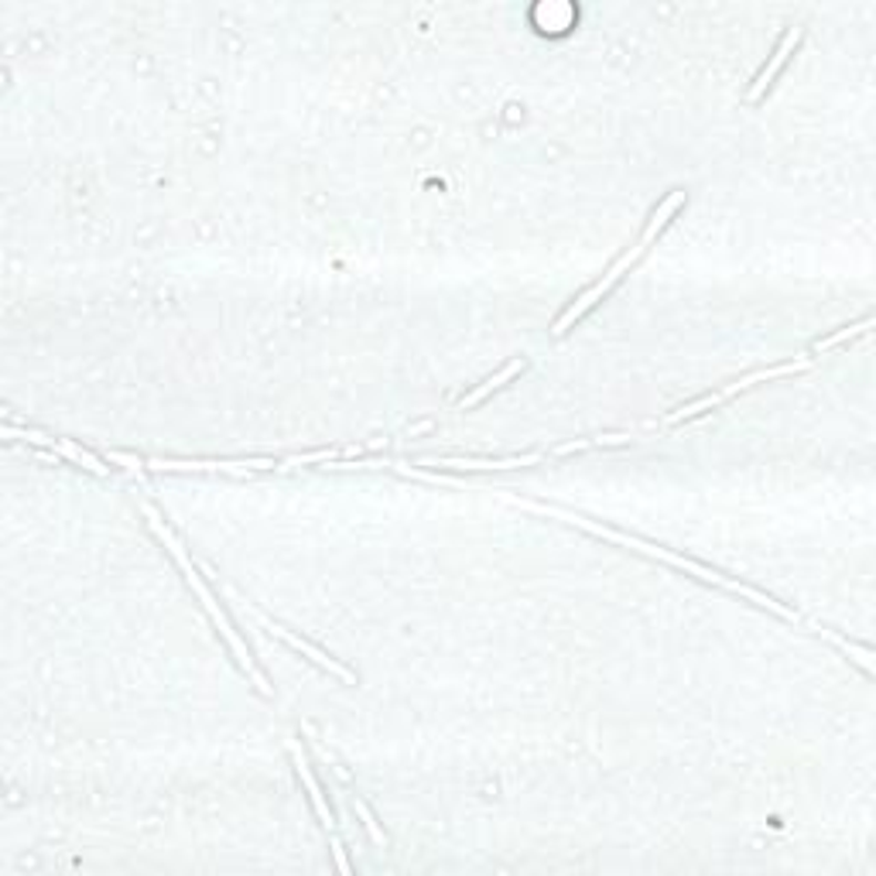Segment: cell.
Listing matches in <instances>:
<instances>
[{"label":"cell","mask_w":876,"mask_h":876,"mask_svg":"<svg viewBox=\"0 0 876 876\" xmlns=\"http://www.w3.org/2000/svg\"><path fill=\"white\" fill-rule=\"evenodd\" d=\"M521 507H527V511H538V514H552V517H561V521L576 524V527H583V530H592V535H599V538H606V542H617V545L637 548V552L651 555V558H658V561H668V565H674V568H684V573H692V576H695V579H702V583L722 586V589H730V592H736V596H743V599H750V602H756V606L771 609V614H777V617H781V620H787V623H805L802 617L794 614V609H787L784 602L771 599L767 592H760V589H753V586H743V583H736V579H730V576L715 573V568H709V565H699V561H692V558H681V555H674V552H668V548H661V545L640 542V538H633V535H620V530H614V527H602V524H596V521H589V517H583V514H561V511H555V507H545V504H530V501H521Z\"/></svg>","instance_id":"obj_1"},{"label":"cell","mask_w":876,"mask_h":876,"mask_svg":"<svg viewBox=\"0 0 876 876\" xmlns=\"http://www.w3.org/2000/svg\"><path fill=\"white\" fill-rule=\"evenodd\" d=\"M144 517H147V524H151V530H155V535L162 538V545L172 552V558L178 561V568H182V576L188 579V586L196 589V596H199V602L206 606V614H209V620L216 623V630L223 633V640L230 643V651H234V658H237V664L250 674V681L257 684V692L260 695H271V684H268V678H264L260 671H257V664H254V658H250V651H247V643L240 640V633L234 630V623H230V617L223 614V606L216 602V596L209 592V586L203 583V576H199V568L193 565V558L185 555V548H182V542L172 535V527L162 521V514L151 507V504H144Z\"/></svg>","instance_id":"obj_2"},{"label":"cell","mask_w":876,"mask_h":876,"mask_svg":"<svg viewBox=\"0 0 876 876\" xmlns=\"http://www.w3.org/2000/svg\"><path fill=\"white\" fill-rule=\"evenodd\" d=\"M681 206H684V193H671V196H668V199H664V203H661V206L655 209V216H651V219H647V226H643V234H640V240H637V244H633V247H630V250H627V254H623V257H620V260L614 264V268H609V271H606V275H602V278H599V281H596V285L589 288V291H583V295H579V298H576L573 305H568V309H565V312H561V319H558V322L552 326V336H555V339H561V336H565L568 329H573V326H576V322H579V319H583L586 312H592V309H596V305L602 301V295H609V291H614V285H617V281H620V278H623V275H627V271L633 268V264H637V260H640V257L647 254V247H651V244L658 240V234H661V230H664V226L671 223V216H674V213H678Z\"/></svg>","instance_id":"obj_3"},{"label":"cell","mask_w":876,"mask_h":876,"mask_svg":"<svg viewBox=\"0 0 876 876\" xmlns=\"http://www.w3.org/2000/svg\"><path fill=\"white\" fill-rule=\"evenodd\" d=\"M808 367H812V357H802V360H787V363L764 367V370H753V373H746V377L733 380V384H726V388L715 391V394H705V398H699V401L681 404L678 411H671V414L664 418V422H668V425H678V422H684V418H695V414H702V411H709V408H715V404H722V401H730V398H733V394H740V391H750L753 384H764V380H777V377L802 373V370H808Z\"/></svg>","instance_id":"obj_4"},{"label":"cell","mask_w":876,"mask_h":876,"mask_svg":"<svg viewBox=\"0 0 876 876\" xmlns=\"http://www.w3.org/2000/svg\"><path fill=\"white\" fill-rule=\"evenodd\" d=\"M244 614H250V617H254V620H257V623H260L264 630H268L271 637H278V640H285V643L291 647V651H298L301 658H309V661H312L316 668H322V671H329L332 678H339V681H347V684H357V674H353L350 668H342L339 661H332L329 655H322V651H319V647H316V643H309V640H301V637H295V633H291L288 627H281V623H275V620H268V617H264V614H260V609H254L250 602H244Z\"/></svg>","instance_id":"obj_5"},{"label":"cell","mask_w":876,"mask_h":876,"mask_svg":"<svg viewBox=\"0 0 876 876\" xmlns=\"http://www.w3.org/2000/svg\"><path fill=\"white\" fill-rule=\"evenodd\" d=\"M291 756H295V767H298V777L305 781V787H309V794H312V805H316V812H319V818H322L326 832L332 835V856H336V866H339L342 873H353V866H350L347 853H342V843H339V835H336V818H332V812H329V805H326V797H322V787H319V781H316V774H312V767H309V760H305V753H301L298 740H291Z\"/></svg>","instance_id":"obj_6"},{"label":"cell","mask_w":876,"mask_h":876,"mask_svg":"<svg viewBox=\"0 0 876 876\" xmlns=\"http://www.w3.org/2000/svg\"><path fill=\"white\" fill-rule=\"evenodd\" d=\"M8 439H24V442L38 445V449H49V455H62V460H69V463H75V466H83V470H90V473H96V476H110V470L96 460L93 452L80 449V445L69 442V439H49V435L34 432V429H24V432L8 429Z\"/></svg>","instance_id":"obj_7"},{"label":"cell","mask_w":876,"mask_h":876,"mask_svg":"<svg viewBox=\"0 0 876 876\" xmlns=\"http://www.w3.org/2000/svg\"><path fill=\"white\" fill-rule=\"evenodd\" d=\"M158 473H237L247 476L254 470H275V460H247V463H213V460H151Z\"/></svg>","instance_id":"obj_8"},{"label":"cell","mask_w":876,"mask_h":876,"mask_svg":"<svg viewBox=\"0 0 876 876\" xmlns=\"http://www.w3.org/2000/svg\"><path fill=\"white\" fill-rule=\"evenodd\" d=\"M802 34H805V28H802V24H791V28L784 31V38H781V42H777V49H774L771 62H767L764 69H760V75H756V80H753V86L746 90V100H750V103H756L760 96H764V93H767V90L774 86V80H777V72L784 69V62L791 59V52L797 49V42H802Z\"/></svg>","instance_id":"obj_9"},{"label":"cell","mask_w":876,"mask_h":876,"mask_svg":"<svg viewBox=\"0 0 876 876\" xmlns=\"http://www.w3.org/2000/svg\"><path fill=\"white\" fill-rule=\"evenodd\" d=\"M548 460V452H527V455H511V460H422V466H439V470H460V473H483V470H514V466H535Z\"/></svg>","instance_id":"obj_10"},{"label":"cell","mask_w":876,"mask_h":876,"mask_svg":"<svg viewBox=\"0 0 876 876\" xmlns=\"http://www.w3.org/2000/svg\"><path fill=\"white\" fill-rule=\"evenodd\" d=\"M524 367H527V360H524V357L511 360V363H507V367H504L501 373H493V377L486 380V384H480L476 391H470V394H466V398L460 401V408H463V411H466V408H476V404H480L483 398H489L493 391H501V388L507 384V380H514L517 373H524Z\"/></svg>","instance_id":"obj_11"},{"label":"cell","mask_w":876,"mask_h":876,"mask_svg":"<svg viewBox=\"0 0 876 876\" xmlns=\"http://www.w3.org/2000/svg\"><path fill=\"white\" fill-rule=\"evenodd\" d=\"M869 326H873V319L866 316V319H859L856 326H846V329H839V332H832V336L818 339L812 350H815V353H828V350H835V347H839V342H846V339H856V336H863V332H866Z\"/></svg>","instance_id":"obj_12"},{"label":"cell","mask_w":876,"mask_h":876,"mask_svg":"<svg viewBox=\"0 0 876 876\" xmlns=\"http://www.w3.org/2000/svg\"><path fill=\"white\" fill-rule=\"evenodd\" d=\"M353 808H357V815H360V822L367 825V832H370V839L377 843V846H388V835L377 828V822H373V815H370V808L360 802V797H353Z\"/></svg>","instance_id":"obj_13"},{"label":"cell","mask_w":876,"mask_h":876,"mask_svg":"<svg viewBox=\"0 0 876 876\" xmlns=\"http://www.w3.org/2000/svg\"><path fill=\"white\" fill-rule=\"evenodd\" d=\"M336 452H329V449H322V452H305V455H295V460H288V466H312V463H326V460H332Z\"/></svg>","instance_id":"obj_14"}]
</instances>
